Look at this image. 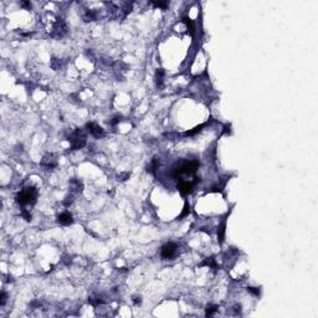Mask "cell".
Here are the masks:
<instances>
[{
	"mask_svg": "<svg viewBox=\"0 0 318 318\" xmlns=\"http://www.w3.org/2000/svg\"><path fill=\"white\" fill-rule=\"evenodd\" d=\"M200 163L198 161H187V162H183L182 164L177 165L173 168L172 170V177L174 179H179L182 175L184 174H193L198 170Z\"/></svg>",
	"mask_w": 318,
	"mask_h": 318,
	"instance_id": "6da1fadb",
	"label": "cell"
},
{
	"mask_svg": "<svg viewBox=\"0 0 318 318\" xmlns=\"http://www.w3.org/2000/svg\"><path fill=\"white\" fill-rule=\"evenodd\" d=\"M37 198V191L34 187H28L24 188L18 195H16V201L19 205H34L36 203Z\"/></svg>",
	"mask_w": 318,
	"mask_h": 318,
	"instance_id": "7a4b0ae2",
	"label": "cell"
},
{
	"mask_svg": "<svg viewBox=\"0 0 318 318\" xmlns=\"http://www.w3.org/2000/svg\"><path fill=\"white\" fill-rule=\"evenodd\" d=\"M68 142L71 144V149L72 150H77V149H81L85 147L86 144V135L84 134L82 131H75L70 137H68Z\"/></svg>",
	"mask_w": 318,
	"mask_h": 318,
	"instance_id": "3957f363",
	"label": "cell"
},
{
	"mask_svg": "<svg viewBox=\"0 0 318 318\" xmlns=\"http://www.w3.org/2000/svg\"><path fill=\"white\" fill-rule=\"evenodd\" d=\"M177 250H178V246L174 243H168L162 247L161 255L164 260H169V259H173L177 255Z\"/></svg>",
	"mask_w": 318,
	"mask_h": 318,
	"instance_id": "277c9868",
	"label": "cell"
},
{
	"mask_svg": "<svg viewBox=\"0 0 318 318\" xmlns=\"http://www.w3.org/2000/svg\"><path fill=\"white\" fill-rule=\"evenodd\" d=\"M198 182H199L198 178H195V180H193V182H188V180L182 179V180L179 182V184H178V190H179L183 195H187V194H189V193L193 191V188H194V185H195Z\"/></svg>",
	"mask_w": 318,
	"mask_h": 318,
	"instance_id": "5b68a950",
	"label": "cell"
},
{
	"mask_svg": "<svg viewBox=\"0 0 318 318\" xmlns=\"http://www.w3.org/2000/svg\"><path fill=\"white\" fill-rule=\"evenodd\" d=\"M87 128H88V132H90L93 137H96V138H101V137L105 135V129H103L102 127H100L98 124L93 123V122L87 123Z\"/></svg>",
	"mask_w": 318,
	"mask_h": 318,
	"instance_id": "8992f818",
	"label": "cell"
},
{
	"mask_svg": "<svg viewBox=\"0 0 318 318\" xmlns=\"http://www.w3.org/2000/svg\"><path fill=\"white\" fill-rule=\"evenodd\" d=\"M41 165L45 167L46 169H54L57 165V161L52 154H46L41 161Z\"/></svg>",
	"mask_w": 318,
	"mask_h": 318,
	"instance_id": "52a82bcc",
	"label": "cell"
},
{
	"mask_svg": "<svg viewBox=\"0 0 318 318\" xmlns=\"http://www.w3.org/2000/svg\"><path fill=\"white\" fill-rule=\"evenodd\" d=\"M57 220H58V222L62 224V225H71V224L73 222L72 215H71V213H68V211H65V213L60 214Z\"/></svg>",
	"mask_w": 318,
	"mask_h": 318,
	"instance_id": "ba28073f",
	"label": "cell"
},
{
	"mask_svg": "<svg viewBox=\"0 0 318 318\" xmlns=\"http://www.w3.org/2000/svg\"><path fill=\"white\" fill-rule=\"evenodd\" d=\"M163 77H164V70L158 68L155 73V84L158 88H163Z\"/></svg>",
	"mask_w": 318,
	"mask_h": 318,
	"instance_id": "9c48e42d",
	"label": "cell"
},
{
	"mask_svg": "<svg viewBox=\"0 0 318 318\" xmlns=\"http://www.w3.org/2000/svg\"><path fill=\"white\" fill-rule=\"evenodd\" d=\"M225 231H226V224H225V221L217 227V240H219V243L220 244H222L224 243V238H225Z\"/></svg>",
	"mask_w": 318,
	"mask_h": 318,
	"instance_id": "30bf717a",
	"label": "cell"
},
{
	"mask_svg": "<svg viewBox=\"0 0 318 318\" xmlns=\"http://www.w3.org/2000/svg\"><path fill=\"white\" fill-rule=\"evenodd\" d=\"M208 123H203V124H200V126H196L195 128H193L191 131H188V132H185L184 133V135H187V137H191V135H195L196 133H199L200 131H201V128H204L205 126H206Z\"/></svg>",
	"mask_w": 318,
	"mask_h": 318,
	"instance_id": "8fae6325",
	"label": "cell"
},
{
	"mask_svg": "<svg viewBox=\"0 0 318 318\" xmlns=\"http://www.w3.org/2000/svg\"><path fill=\"white\" fill-rule=\"evenodd\" d=\"M159 168V159L153 158V161L150 162V164L148 165V172L150 173H155V170Z\"/></svg>",
	"mask_w": 318,
	"mask_h": 318,
	"instance_id": "7c38bea8",
	"label": "cell"
},
{
	"mask_svg": "<svg viewBox=\"0 0 318 318\" xmlns=\"http://www.w3.org/2000/svg\"><path fill=\"white\" fill-rule=\"evenodd\" d=\"M88 302H90V304H92L93 307H97V306H100V304L103 303V299H102L100 296H93V297H90V298H88Z\"/></svg>",
	"mask_w": 318,
	"mask_h": 318,
	"instance_id": "4fadbf2b",
	"label": "cell"
},
{
	"mask_svg": "<svg viewBox=\"0 0 318 318\" xmlns=\"http://www.w3.org/2000/svg\"><path fill=\"white\" fill-rule=\"evenodd\" d=\"M183 21H184V24L187 25V28L189 29V31L191 32V34H194V30H195V26H194V23H193V20L190 19V18H188V16H185V18H183Z\"/></svg>",
	"mask_w": 318,
	"mask_h": 318,
	"instance_id": "5bb4252c",
	"label": "cell"
},
{
	"mask_svg": "<svg viewBox=\"0 0 318 318\" xmlns=\"http://www.w3.org/2000/svg\"><path fill=\"white\" fill-rule=\"evenodd\" d=\"M217 306L216 304H209L208 307H206V309H205V316L206 317H210V316H213L216 311H217Z\"/></svg>",
	"mask_w": 318,
	"mask_h": 318,
	"instance_id": "9a60e30c",
	"label": "cell"
},
{
	"mask_svg": "<svg viewBox=\"0 0 318 318\" xmlns=\"http://www.w3.org/2000/svg\"><path fill=\"white\" fill-rule=\"evenodd\" d=\"M189 213H190V205H189V203H188V201H185L184 208H183V213L180 214V216H179L178 219H182V217L188 216V215H189Z\"/></svg>",
	"mask_w": 318,
	"mask_h": 318,
	"instance_id": "2e32d148",
	"label": "cell"
},
{
	"mask_svg": "<svg viewBox=\"0 0 318 318\" xmlns=\"http://www.w3.org/2000/svg\"><path fill=\"white\" fill-rule=\"evenodd\" d=\"M203 265H205V266H209V267H213V269H216V267H217V265H216V261H215V259H214V257H210V259L205 260V261L203 262Z\"/></svg>",
	"mask_w": 318,
	"mask_h": 318,
	"instance_id": "e0dca14e",
	"label": "cell"
},
{
	"mask_svg": "<svg viewBox=\"0 0 318 318\" xmlns=\"http://www.w3.org/2000/svg\"><path fill=\"white\" fill-rule=\"evenodd\" d=\"M71 185H72V189L76 190V191H81L82 190V184L80 183L78 180H71Z\"/></svg>",
	"mask_w": 318,
	"mask_h": 318,
	"instance_id": "ac0fdd59",
	"label": "cell"
},
{
	"mask_svg": "<svg viewBox=\"0 0 318 318\" xmlns=\"http://www.w3.org/2000/svg\"><path fill=\"white\" fill-rule=\"evenodd\" d=\"M152 4L155 8H162V9H167V6H168L167 2H152Z\"/></svg>",
	"mask_w": 318,
	"mask_h": 318,
	"instance_id": "d6986e66",
	"label": "cell"
},
{
	"mask_svg": "<svg viewBox=\"0 0 318 318\" xmlns=\"http://www.w3.org/2000/svg\"><path fill=\"white\" fill-rule=\"evenodd\" d=\"M247 291H249L250 293H252L254 296H257V297H259L260 293H261V292H260V288H257V287H247Z\"/></svg>",
	"mask_w": 318,
	"mask_h": 318,
	"instance_id": "ffe728a7",
	"label": "cell"
},
{
	"mask_svg": "<svg viewBox=\"0 0 318 318\" xmlns=\"http://www.w3.org/2000/svg\"><path fill=\"white\" fill-rule=\"evenodd\" d=\"M21 215H23V217H24L26 221H30V220H31V214H30L28 210H23Z\"/></svg>",
	"mask_w": 318,
	"mask_h": 318,
	"instance_id": "44dd1931",
	"label": "cell"
},
{
	"mask_svg": "<svg viewBox=\"0 0 318 318\" xmlns=\"http://www.w3.org/2000/svg\"><path fill=\"white\" fill-rule=\"evenodd\" d=\"M5 302H6V293L2 292V294H0V306H4Z\"/></svg>",
	"mask_w": 318,
	"mask_h": 318,
	"instance_id": "7402d4cb",
	"label": "cell"
},
{
	"mask_svg": "<svg viewBox=\"0 0 318 318\" xmlns=\"http://www.w3.org/2000/svg\"><path fill=\"white\" fill-rule=\"evenodd\" d=\"M72 201H73V198H72V195H70V196H67V198L63 200V205H65V206H68V205L72 204Z\"/></svg>",
	"mask_w": 318,
	"mask_h": 318,
	"instance_id": "603a6c76",
	"label": "cell"
},
{
	"mask_svg": "<svg viewBox=\"0 0 318 318\" xmlns=\"http://www.w3.org/2000/svg\"><path fill=\"white\" fill-rule=\"evenodd\" d=\"M132 301H133V303H134V304H137V306H139V304L142 303V299H140V297H139V296H134V297L132 298Z\"/></svg>",
	"mask_w": 318,
	"mask_h": 318,
	"instance_id": "cb8c5ba5",
	"label": "cell"
},
{
	"mask_svg": "<svg viewBox=\"0 0 318 318\" xmlns=\"http://www.w3.org/2000/svg\"><path fill=\"white\" fill-rule=\"evenodd\" d=\"M119 121H121V117H119V116H117V117H114V118H113V121H111V122H110V124H111V126H116L117 123H119Z\"/></svg>",
	"mask_w": 318,
	"mask_h": 318,
	"instance_id": "d4e9b609",
	"label": "cell"
},
{
	"mask_svg": "<svg viewBox=\"0 0 318 318\" xmlns=\"http://www.w3.org/2000/svg\"><path fill=\"white\" fill-rule=\"evenodd\" d=\"M21 6L26 8V9H31V3L29 2H21Z\"/></svg>",
	"mask_w": 318,
	"mask_h": 318,
	"instance_id": "484cf974",
	"label": "cell"
},
{
	"mask_svg": "<svg viewBox=\"0 0 318 318\" xmlns=\"http://www.w3.org/2000/svg\"><path fill=\"white\" fill-rule=\"evenodd\" d=\"M129 177V173H126V174H122V175H119L118 178H121V180H126V178H128Z\"/></svg>",
	"mask_w": 318,
	"mask_h": 318,
	"instance_id": "4316f807",
	"label": "cell"
}]
</instances>
